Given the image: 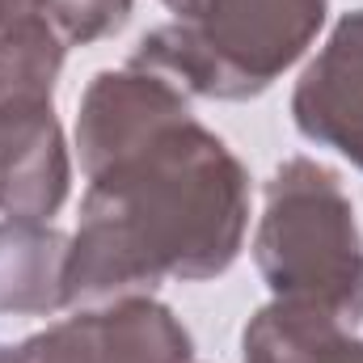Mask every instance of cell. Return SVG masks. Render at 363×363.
Masks as SVG:
<instances>
[{"label":"cell","instance_id":"1","mask_svg":"<svg viewBox=\"0 0 363 363\" xmlns=\"http://www.w3.org/2000/svg\"><path fill=\"white\" fill-rule=\"evenodd\" d=\"M77 148L89 190L68 237V308L148 296L165 279L203 283L237 262L250 178L182 89L131 64L97 72L81 97Z\"/></svg>","mask_w":363,"mask_h":363},{"label":"cell","instance_id":"2","mask_svg":"<svg viewBox=\"0 0 363 363\" xmlns=\"http://www.w3.org/2000/svg\"><path fill=\"white\" fill-rule=\"evenodd\" d=\"M325 13L330 0H199L194 13L148 30L127 64L186 97L250 101L313 47Z\"/></svg>","mask_w":363,"mask_h":363},{"label":"cell","instance_id":"3","mask_svg":"<svg viewBox=\"0 0 363 363\" xmlns=\"http://www.w3.org/2000/svg\"><path fill=\"white\" fill-rule=\"evenodd\" d=\"M254 262L271 300L363 321V237L342 178L313 157L283 161L267 182Z\"/></svg>","mask_w":363,"mask_h":363},{"label":"cell","instance_id":"4","mask_svg":"<svg viewBox=\"0 0 363 363\" xmlns=\"http://www.w3.org/2000/svg\"><path fill=\"white\" fill-rule=\"evenodd\" d=\"M68 47L51 30L0 43V216L47 224L72 186L55 81Z\"/></svg>","mask_w":363,"mask_h":363},{"label":"cell","instance_id":"5","mask_svg":"<svg viewBox=\"0 0 363 363\" xmlns=\"http://www.w3.org/2000/svg\"><path fill=\"white\" fill-rule=\"evenodd\" d=\"M194 342L178 317L152 296H127L77 308V317L47 325L13 347L0 363H190Z\"/></svg>","mask_w":363,"mask_h":363},{"label":"cell","instance_id":"6","mask_svg":"<svg viewBox=\"0 0 363 363\" xmlns=\"http://www.w3.org/2000/svg\"><path fill=\"white\" fill-rule=\"evenodd\" d=\"M296 131L363 169V9L347 13L291 93Z\"/></svg>","mask_w":363,"mask_h":363},{"label":"cell","instance_id":"7","mask_svg":"<svg viewBox=\"0 0 363 363\" xmlns=\"http://www.w3.org/2000/svg\"><path fill=\"white\" fill-rule=\"evenodd\" d=\"M68 237L38 220H0V313L47 317L64 300Z\"/></svg>","mask_w":363,"mask_h":363},{"label":"cell","instance_id":"8","mask_svg":"<svg viewBox=\"0 0 363 363\" xmlns=\"http://www.w3.org/2000/svg\"><path fill=\"white\" fill-rule=\"evenodd\" d=\"M241 363H359V338L321 308L271 300L241 334Z\"/></svg>","mask_w":363,"mask_h":363},{"label":"cell","instance_id":"9","mask_svg":"<svg viewBox=\"0 0 363 363\" xmlns=\"http://www.w3.org/2000/svg\"><path fill=\"white\" fill-rule=\"evenodd\" d=\"M135 0H47V21L64 47H89L127 26Z\"/></svg>","mask_w":363,"mask_h":363},{"label":"cell","instance_id":"10","mask_svg":"<svg viewBox=\"0 0 363 363\" xmlns=\"http://www.w3.org/2000/svg\"><path fill=\"white\" fill-rule=\"evenodd\" d=\"M30 30H51L47 0H0V43H9L17 34H30Z\"/></svg>","mask_w":363,"mask_h":363},{"label":"cell","instance_id":"11","mask_svg":"<svg viewBox=\"0 0 363 363\" xmlns=\"http://www.w3.org/2000/svg\"><path fill=\"white\" fill-rule=\"evenodd\" d=\"M165 4H169L178 17H186V13H194V4H199V0H165Z\"/></svg>","mask_w":363,"mask_h":363},{"label":"cell","instance_id":"12","mask_svg":"<svg viewBox=\"0 0 363 363\" xmlns=\"http://www.w3.org/2000/svg\"><path fill=\"white\" fill-rule=\"evenodd\" d=\"M359 363H363V342H359Z\"/></svg>","mask_w":363,"mask_h":363},{"label":"cell","instance_id":"13","mask_svg":"<svg viewBox=\"0 0 363 363\" xmlns=\"http://www.w3.org/2000/svg\"><path fill=\"white\" fill-rule=\"evenodd\" d=\"M190 363H194V359H190Z\"/></svg>","mask_w":363,"mask_h":363}]
</instances>
